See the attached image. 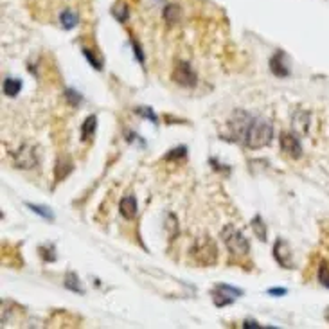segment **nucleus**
Segmentation results:
<instances>
[{"mask_svg":"<svg viewBox=\"0 0 329 329\" xmlns=\"http://www.w3.org/2000/svg\"><path fill=\"white\" fill-rule=\"evenodd\" d=\"M2 90H4V94L8 95V98H15V95H18L20 90H22V81L16 80V78H8V80H4Z\"/></svg>","mask_w":329,"mask_h":329,"instance_id":"16","label":"nucleus"},{"mask_svg":"<svg viewBox=\"0 0 329 329\" xmlns=\"http://www.w3.org/2000/svg\"><path fill=\"white\" fill-rule=\"evenodd\" d=\"M324 317H325V320H327V322H329V307H327V309H325V313H324Z\"/></svg>","mask_w":329,"mask_h":329,"instance_id":"31","label":"nucleus"},{"mask_svg":"<svg viewBox=\"0 0 329 329\" xmlns=\"http://www.w3.org/2000/svg\"><path fill=\"white\" fill-rule=\"evenodd\" d=\"M279 141H281V149L288 157H292V159H300V157H302V144H300L297 135L282 131Z\"/></svg>","mask_w":329,"mask_h":329,"instance_id":"8","label":"nucleus"},{"mask_svg":"<svg viewBox=\"0 0 329 329\" xmlns=\"http://www.w3.org/2000/svg\"><path fill=\"white\" fill-rule=\"evenodd\" d=\"M27 207H29L33 212L40 214L42 218H45V220H52L54 218V214H52V210H49L47 207H40V205H34V203H27Z\"/></svg>","mask_w":329,"mask_h":329,"instance_id":"22","label":"nucleus"},{"mask_svg":"<svg viewBox=\"0 0 329 329\" xmlns=\"http://www.w3.org/2000/svg\"><path fill=\"white\" fill-rule=\"evenodd\" d=\"M65 95H67V99H69V103H70L72 106H80L81 101H83V95L78 94L76 90H67Z\"/></svg>","mask_w":329,"mask_h":329,"instance_id":"26","label":"nucleus"},{"mask_svg":"<svg viewBox=\"0 0 329 329\" xmlns=\"http://www.w3.org/2000/svg\"><path fill=\"white\" fill-rule=\"evenodd\" d=\"M74 166H72V160L67 159V157H60L56 160V166H54V180L56 182H62L72 173Z\"/></svg>","mask_w":329,"mask_h":329,"instance_id":"13","label":"nucleus"},{"mask_svg":"<svg viewBox=\"0 0 329 329\" xmlns=\"http://www.w3.org/2000/svg\"><path fill=\"white\" fill-rule=\"evenodd\" d=\"M182 16V9L178 8L177 4H167L166 8H164V20H166L167 24H177L178 20H180Z\"/></svg>","mask_w":329,"mask_h":329,"instance_id":"17","label":"nucleus"},{"mask_svg":"<svg viewBox=\"0 0 329 329\" xmlns=\"http://www.w3.org/2000/svg\"><path fill=\"white\" fill-rule=\"evenodd\" d=\"M171 80L177 85H180V87H187V88L196 87V83H198V76H196V72L192 70V67L189 65L187 62H178L177 65H175Z\"/></svg>","mask_w":329,"mask_h":329,"instance_id":"4","label":"nucleus"},{"mask_svg":"<svg viewBox=\"0 0 329 329\" xmlns=\"http://www.w3.org/2000/svg\"><path fill=\"white\" fill-rule=\"evenodd\" d=\"M252 123V117L248 115L246 112H241V110H236L232 113L230 121H228V128H230V141H243L245 137V131L248 128V124Z\"/></svg>","mask_w":329,"mask_h":329,"instance_id":"5","label":"nucleus"},{"mask_svg":"<svg viewBox=\"0 0 329 329\" xmlns=\"http://www.w3.org/2000/svg\"><path fill=\"white\" fill-rule=\"evenodd\" d=\"M318 282H320L322 286H325V288H329V264L325 263H320V266H318Z\"/></svg>","mask_w":329,"mask_h":329,"instance_id":"20","label":"nucleus"},{"mask_svg":"<svg viewBox=\"0 0 329 329\" xmlns=\"http://www.w3.org/2000/svg\"><path fill=\"white\" fill-rule=\"evenodd\" d=\"M95 128H98V117L95 115H88L83 121V126H81V141H88V139L94 137Z\"/></svg>","mask_w":329,"mask_h":329,"instance_id":"14","label":"nucleus"},{"mask_svg":"<svg viewBox=\"0 0 329 329\" xmlns=\"http://www.w3.org/2000/svg\"><path fill=\"white\" fill-rule=\"evenodd\" d=\"M274 257L282 268H293V261H292V252H289V246L284 239L279 238L274 245Z\"/></svg>","mask_w":329,"mask_h":329,"instance_id":"9","label":"nucleus"},{"mask_svg":"<svg viewBox=\"0 0 329 329\" xmlns=\"http://www.w3.org/2000/svg\"><path fill=\"white\" fill-rule=\"evenodd\" d=\"M220 238L223 239L227 250L232 254V256H246L250 252V243L248 239L243 236L241 230H238L232 225H227V227L221 230Z\"/></svg>","mask_w":329,"mask_h":329,"instance_id":"3","label":"nucleus"},{"mask_svg":"<svg viewBox=\"0 0 329 329\" xmlns=\"http://www.w3.org/2000/svg\"><path fill=\"white\" fill-rule=\"evenodd\" d=\"M112 15L115 16L119 22H126L128 15H130V11H128V6H124V4L115 6V8L112 9Z\"/></svg>","mask_w":329,"mask_h":329,"instance_id":"21","label":"nucleus"},{"mask_svg":"<svg viewBox=\"0 0 329 329\" xmlns=\"http://www.w3.org/2000/svg\"><path fill=\"white\" fill-rule=\"evenodd\" d=\"M191 257L195 259L196 264H202V266H212L218 259L216 243H214L209 236L198 238L191 248Z\"/></svg>","mask_w":329,"mask_h":329,"instance_id":"2","label":"nucleus"},{"mask_svg":"<svg viewBox=\"0 0 329 329\" xmlns=\"http://www.w3.org/2000/svg\"><path fill=\"white\" fill-rule=\"evenodd\" d=\"M268 293L274 295V297H282V295H286V289L284 288H270L268 289Z\"/></svg>","mask_w":329,"mask_h":329,"instance_id":"29","label":"nucleus"},{"mask_svg":"<svg viewBox=\"0 0 329 329\" xmlns=\"http://www.w3.org/2000/svg\"><path fill=\"white\" fill-rule=\"evenodd\" d=\"M270 70L272 74H275L277 78H286L289 76V65H288V58L282 51H277L270 60Z\"/></svg>","mask_w":329,"mask_h":329,"instance_id":"10","label":"nucleus"},{"mask_svg":"<svg viewBox=\"0 0 329 329\" xmlns=\"http://www.w3.org/2000/svg\"><path fill=\"white\" fill-rule=\"evenodd\" d=\"M78 22H80V16H78V13L72 11V9H67V11H63L62 15H60V26H62L63 29H74V27L78 26Z\"/></svg>","mask_w":329,"mask_h":329,"instance_id":"15","label":"nucleus"},{"mask_svg":"<svg viewBox=\"0 0 329 329\" xmlns=\"http://www.w3.org/2000/svg\"><path fill=\"white\" fill-rule=\"evenodd\" d=\"M309 121H311L309 112H306V110H297L292 117V128L295 130V133L306 135L307 130H309Z\"/></svg>","mask_w":329,"mask_h":329,"instance_id":"11","label":"nucleus"},{"mask_svg":"<svg viewBox=\"0 0 329 329\" xmlns=\"http://www.w3.org/2000/svg\"><path fill=\"white\" fill-rule=\"evenodd\" d=\"M252 228H254V234L261 239V241H266V225L263 223V218L256 216L252 220Z\"/></svg>","mask_w":329,"mask_h":329,"instance_id":"18","label":"nucleus"},{"mask_svg":"<svg viewBox=\"0 0 329 329\" xmlns=\"http://www.w3.org/2000/svg\"><path fill=\"white\" fill-rule=\"evenodd\" d=\"M13 160H15V166L20 167V169H33V167L38 164V155H36V151H34L33 146L24 144L15 151Z\"/></svg>","mask_w":329,"mask_h":329,"instance_id":"7","label":"nucleus"},{"mask_svg":"<svg viewBox=\"0 0 329 329\" xmlns=\"http://www.w3.org/2000/svg\"><path fill=\"white\" fill-rule=\"evenodd\" d=\"M137 209H139L137 200H135L133 195H128V196H124V198L121 200L119 210H121V214H123L124 220H133V218L137 216Z\"/></svg>","mask_w":329,"mask_h":329,"instance_id":"12","label":"nucleus"},{"mask_svg":"<svg viewBox=\"0 0 329 329\" xmlns=\"http://www.w3.org/2000/svg\"><path fill=\"white\" fill-rule=\"evenodd\" d=\"M241 295H243L241 289L234 288V286H227V284H218L216 288L212 289V300L218 307L228 306V304H232Z\"/></svg>","mask_w":329,"mask_h":329,"instance_id":"6","label":"nucleus"},{"mask_svg":"<svg viewBox=\"0 0 329 329\" xmlns=\"http://www.w3.org/2000/svg\"><path fill=\"white\" fill-rule=\"evenodd\" d=\"M83 56L87 58V62L90 63V65L94 67L95 70H101L103 69V62H101V60H98L94 54H92L90 49H83Z\"/></svg>","mask_w":329,"mask_h":329,"instance_id":"23","label":"nucleus"},{"mask_svg":"<svg viewBox=\"0 0 329 329\" xmlns=\"http://www.w3.org/2000/svg\"><path fill=\"white\" fill-rule=\"evenodd\" d=\"M274 137V128L268 121L264 119H252V123L248 124L243 137V146H246L248 149H259L264 148L272 142Z\"/></svg>","mask_w":329,"mask_h":329,"instance_id":"1","label":"nucleus"},{"mask_svg":"<svg viewBox=\"0 0 329 329\" xmlns=\"http://www.w3.org/2000/svg\"><path fill=\"white\" fill-rule=\"evenodd\" d=\"M135 112H137L139 115H142V117H148L151 123H157V115L153 113L151 108H148V106H141V108H135Z\"/></svg>","mask_w":329,"mask_h":329,"instance_id":"27","label":"nucleus"},{"mask_svg":"<svg viewBox=\"0 0 329 329\" xmlns=\"http://www.w3.org/2000/svg\"><path fill=\"white\" fill-rule=\"evenodd\" d=\"M131 45H133V52H135V58H137V62L144 63V52H142V49L139 47V44L133 40V42H131Z\"/></svg>","mask_w":329,"mask_h":329,"instance_id":"28","label":"nucleus"},{"mask_svg":"<svg viewBox=\"0 0 329 329\" xmlns=\"http://www.w3.org/2000/svg\"><path fill=\"white\" fill-rule=\"evenodd\" d=\"M184 157H187V148L180 146V148H177V149H171V151L166 155V160H177V159H184Z\"/></svg>","mask_w":329,"mask_h":329,"instance_id":"24","label":"nucleus"},{"mask_svg":"<svg viewBox=\"0 0 329 329\" xmlns=\"http://www.w3.org/2000/svg\"><path fill=\"white\" fill-rule=\"evenodd\" d=\"M243 327H246V329H257V327H261V325L257 324L256 320H245V322H243Z\"/></svg>","mask_w":329,"mask_h":329,"instance_id":"30","label":"nucleus"},{"mask_svg":"<svg viewBox=\"0 0 329 329\" xmlns=\"http://www.w3.org/2000/svg\"><path fill=\"white\" fill-rule=\"evenodd\" d=\"M65 286L70 289V292H76V293H83V288H81V281L76 274H67L65 277Z\"/></svg>","mask_w":329,"mask_h":329,"instance_id":"19","label":"nucleus"},{"mask_svg":"<svg viewBox=\"0 0 329 329\" xmlns=\"http://www.w3.org/2000/svg\"><path fill=\"white\" fill-rule=\"evenodd\" d=\"M40 254L42 257H44L47 263H52V261H56V252H54V246L49 245V246H42L40 248Z\"/></svg>","mask_w":329,"mask_h":329,"instance_id":"25","label":"nucleus"}]
</instances>
